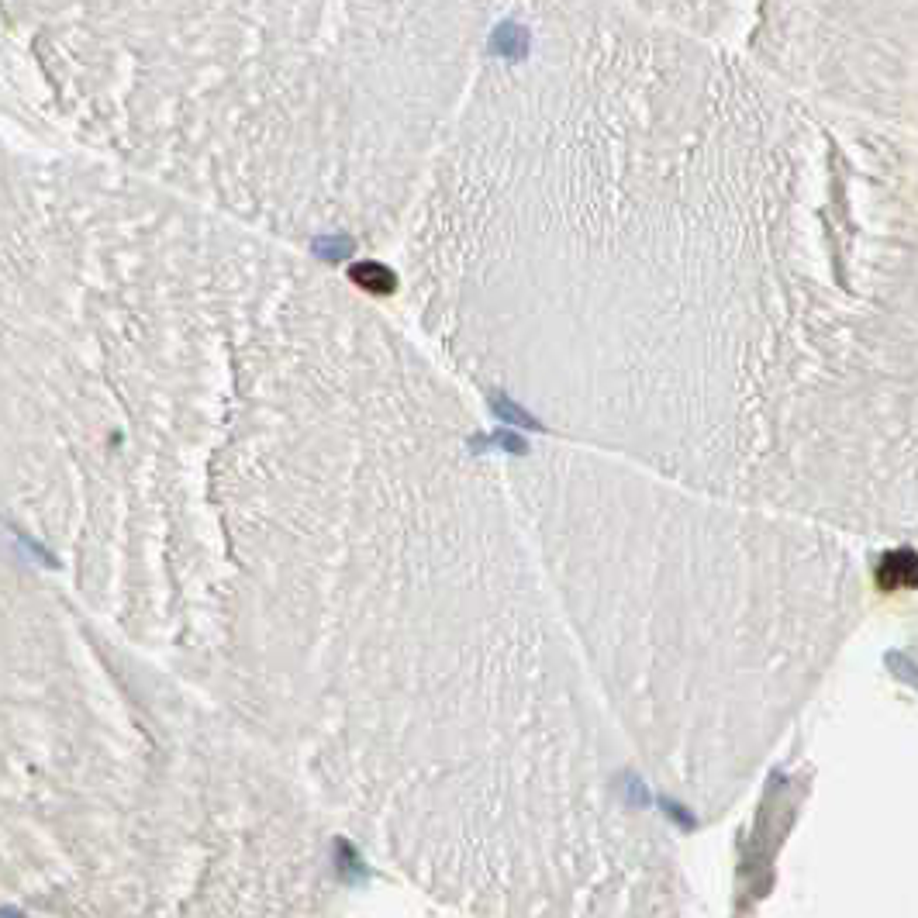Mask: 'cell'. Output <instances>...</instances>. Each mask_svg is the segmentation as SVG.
Returning a JSON list of instances; mask_svg holds the SVG:
<instances>
[{"instance_id": "3", "label": "cell", "mask_w": 918, "mask_h": 918, "mask_svg": "<svg viewBox=\"0 0 918 918\" xmlns=\"http://www.w3.org/2000/svg\"><path fill=\"white\" fill-rule=\"evenodd\" d=\"M884 591H901V587H915V553L901 549V553H887L877 570Z\"/></svg>"}, {"instance_id": "2", "label": "cell", "mask_w": 918, "mask_h": 918, "mask_svg": "<svg viewBox=\"0 0 918 918\" xmlns=\"http://www.w3.org/2000/svg\"><path fill=\"white\" fill-rule=\"evenodd\" d=\"M646 18L746 56L767 73L836 83L915 32V0H618Z\"/></svg>"}, {"instance_id": "1", "label": "cell", "mask_w": 918, "mask_h": 918, "mask_svg": "<svg viewBox=\"0 0 918 918\" xmlns=\"http://www.w3.org/2000/svg\"><path fill=\"white\" fill-rule=\"evenodd\" d=\"M497 0H0L66 118L156 152L308 111L432 114Z\"/></svg>"}, {"instance_id": "4", "label": "cell", "mask_w": 918, "mask_h": 918, "mask_svg": "<svg viewBox=\"0 0 918 918\" xmlns=\"http://www.w3.org/2000/svg\"><path fill=\"white\" fill-rule=\"evenodd\" d=\"M353 280L359 283V287H366V290H380V294L394 290V273H390L387 266H377V263L353 266Z\"/></svg>"}]
</instances>
